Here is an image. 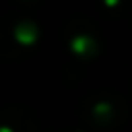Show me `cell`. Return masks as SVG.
Returning a JSON list of instances; mask_svg holds the SVG:
<instances>
[{
  "label": "cell",
  "mask_w": 132,
  "mask_h": 132,
  "mask_svg": "<svg viewBox=\"0 0 132 132\" xmlns=\"http://www.w3.org/2000/svg\"><path fill=\"white\" fill-rule=\"evenodd\" d=\"M118 105H124L120 95H99V99H95L91 105V116H95L99 124H116V118H124V113H118Z\"/></svg>",
  "instance_id": "cell-1"
},
{
  "label": "cell",
  "mask_w": 132,
  "mask_h": 132,
  "mask_svg": "<svg viewBox=\"0 0 132 132\" xmlns=\"http://www.w3.org/2000/svg\"><path fill=\"white\" fill-rule=\"evenodd\" d=\"M14 35H16L19 39H23V41H31V39L35 37V25L29 23V21H23V23L14 29Z\"/></svg>",
  "instance_id": "cell-2"
}]
</instances>
